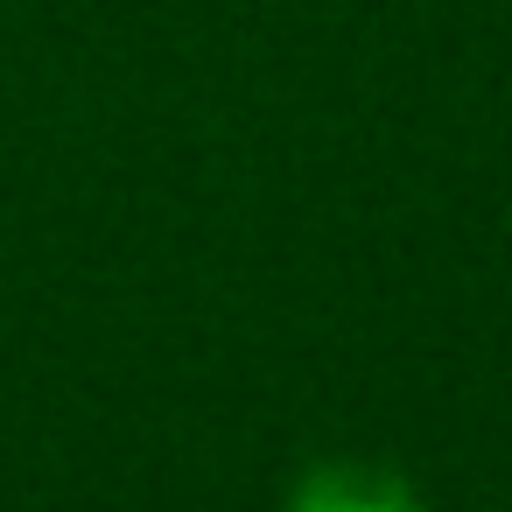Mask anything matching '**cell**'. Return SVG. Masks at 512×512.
I'll use <instances>...</instances> for the list:
<instances>
[{
	"mask_svg": "<svg viewBox=\"0 0 512 512\" xmlns=\"http://www.w3.org/2000/svg\"><path fill=\"white\" fill-rule=\"evenodd\" d=\"M288 512H435L393 463L372 456H323L295 477Z\"/></svg>",
	"mask_w": 512,
	"mask_h": 512,
	"instance_id": "1",
	"label": "cell"
}]
</instances>
